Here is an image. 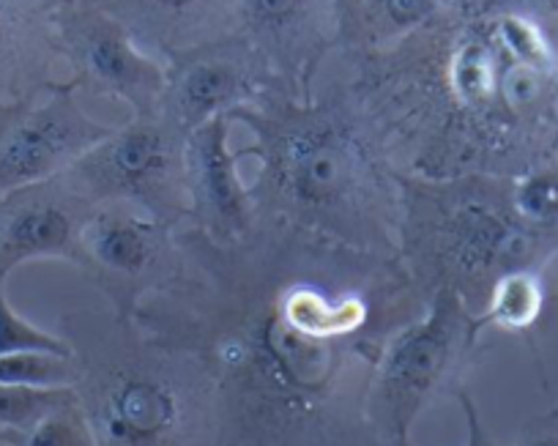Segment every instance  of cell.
Instances as JSON below:
<instances>
[{"mask_svg":"<svg viewBox=\"0 0 558 446\" xmlns=\"http://www.w3.org/2000/svg\"><path fill=\"white\" fill-rule=\"evenodd\" d=\"M72 395V389H25V386L0 384V433L28 430Z\"/></svg>","mask_w":558,"mask_h":446,"instance_id":"603a6c76","label":"cell"},{"mask_svg":"<svg viewBox=\"0 0 558 446\" xmlns=\"http://www.w3.org/2000/svg\"><path fill=\"white\" fill-rule=\"evenodd\" d=\"M514 446H558V411H550L525 424Z\"/></svg>","mask_w":558,"mask_h":446,"instance_id":"d4e9b609","label":"cell"},{"mask_svg":"<svg viewBox=\"0 0 558 446\" xmlns=\"http://www.w3.org/2000/svg\"><path fill=\"white\" fill-rule=\"evenodd\" d=\"M77 370L72 357L25 351L0 357V384L25 389H72Z\"/></svg>","mask_w":558,"mask_h":446,"instance_id":"ffe728a7","label":"cell"},{"mask_svg":"<svg viewBox=\"0 0 558 446\" xmlns=\"http://www.w3.org/2000/svg\"><path fill=\"white\" fill-rule=\"evenodd\" d=\"M230 116H219L186 137V228L217 241L241 239L257 225L250 184L239 173V154L230 148Z\"/></svg>","mask_w":558,"mask_h":446,"instance_id":"5bb4252c","label":"cell"},{"mask_svg":"<svg viewBox=\"0 0 558 446\" xmlns=\"http://www.w3.org/2000/svg\"><path fill=\"white\" fill-rule=\"evenodd\" d=\"M547 290L539 272H514L493 285L487 302L476 313L482 332L496 329L507 335H529L545 315Z\"/></svg>","mask_w":558,"mask_h":446,"instance_id":"ac0fdd59","label":"cell"},{"mask_svg":"<svg viewBox=\"0 0 558 446\" xmlns=\"http://www.w3.org/2000/svg\"><path fill=\"white\" fill-rule=\"evenodd\" d=\"M7 446H96L94 433L85 422L83 411L77 406V397H69L63 406L52 408L47 417L31 424L20 433H3Z\"/></svg>","mask_w":558,"mask_h":446,"instance_id":"44dd1931","label":"cell"},{"mask_svg":"<svg viewBox=\"0 0 558 446\" xmlns=\"http://www.w3.org/2000/svg\"><path fill=\"white\" fill-rule=\"evenodd\" d=\"M286 88L244 34L192 47L165 61V91L157 116L192 134L203 123L257 105L268 91Z\"/></svg>","mask_w":558,"mask_h":446,"instance_id":"8fae6325","label":"cell"},{"mask_svg":"<svg viewBox=\"0 0 558 446\" xmlns=\"http://www.w3.org/2000/svg\"><path fill=\"white\" fill-rule=\"evenodd\" d=\"M454 400H458V406L463 408V417H465V444L463 446H501L496 438H493L490 430L485 427V422H482V413H480V408H476V400L471 397L469 386H465V389H460ZM391 446H413V441L402 438Z\"/></svg>","mask_w":558,"mask_h":446,"instance_id":"cb8c5ba5","label":"cell"},{"mask_svg":"<svg viewBox=\"0 0 558 446\" xmlns=\"http://www.w3.org/2000/svg\"><path fill=\"white\" fill-rule=\"evenodd\" d=\"M400 201L397 257L425 302L454 290L480 313L498 279L542 272L558 252L556 233L520 217L507 176L422 179L400 170Z\"/></svg>","mask_w":558,"mask_h":446,"instance_id":"5b68a950","label":"cell"},{"mask_svg":"<svg viewBox=\"0 0 558 446\" xmlns=\"http://www.w3.org/2000/svg\"><path fill=\"white\" fill-rule=\"evenodd\" d=\"M58 335L96 446H225L217 386L195 357L107 308L66 310Z\"/></svg>","mask_w":558,"mask_h":446,"instance_id":"277c9868","label":"cell"},{"mask_svg":"<svg viewBox=\"0 0 558 446\" xmlns=\"http://www.w3.org/2000/svg\"><path fill=\"white\" fill-rule=\"evenodd\" d=\"M342 80L402 173L514 176L558 159V20L520 0H441Z\"/></svg>","mask_w":558,"mask_h":446,"instance_id":"7a4b0ae2","label":"cell"},{"mask_svg":"<svg viewBox=\"0 0 558 446\" xmlns=\"http://www.w3.org/2000/svg\"><path fill=\"white\" fill-rule=\"evenodd\" d=\"M337 58L386 50L433 20L441 0H331Z\"/></svg>","mask_w":558,"mask_h":446,"instance_id":"e0dca14e","label":"cell"},{"mask_svg":"<svg viewBox=\"0 0 558 446\" xmlns=\"http://www.w3.org/2000/svg\"><path fill=\"white\" fill-rule=\"evenodd\" d=\"M520 3H523V7H529L531 12L558 20V0H520Z\"/></svg>","mask_w":558,"mask_h":446,"instance_id":"484cf974","label":"cell"},{"mask_svg":"<svg viewBox=\"0 0 558 446\" xmlns=\"http://www.w3.org/2000/svg\"><path fill=\"white\" fill-rule=\"evenodd\" d=\"M512 201L531 228L558 236V159L514 176Z\"/></svg>","mask_w":558,"mask_h":446,"instance_id":"d6986e66","label":"cell"},{"mask_svg":"<svg viewBox=\"0 0 558 446\" xmlns=\"http://www.w3.org/2000/svg\"><path fill=\"white\" fill-rule=\"evenodd\" d=\"M230 121L252 137L235 154L257 168L250 181L257 219L397 255L400 168L342 74L310 99L268 91Z\"/></svg>","mask_w":558,"mask_h":446,"instance_id":"3957f363","label":"cell"},{"mask_svg":"<svg viewBox=\"0 0 558 446\" xmlns=\"http://www.w3.org/2000/svg\"><path fill=\"white\" fill-rule=\"evenodd\" d=\"M58 353V357H72V348L58 332H47L41 326L31 324L28 318L12 308L7 296V279H0V357L3 353Z\"/></svg>","mask_w":558,"mask_h":446,"instance_id":"7402d4cb","label":"cell"},{"mask_svg":"<svg viewBox=\"0 0 558 446\" xmlns=\"http://www.w3.org/2000/svg\"><path fill=\"white\" fill-rule=\"evenodd\" d=\"M58 61L72 69L80 94L123 101L132 116H154L165 91V63L140 50L118 20L88 0H61L52 14Z\"/></svg>","mask_w":558,"mask_h":446,"instance_id":"30bf717a","label":"cell"},{"mask_svg":"<svg viewBox=\"0 0 558 446\" xmlns=\"http://www.w3.org/2000/svg\"><path fill=\"white\" fill-rule=\"evenodd\" d=\"M553 411H558V408H553Z\"/></svg>","mask_w":558,"mask_h":446,"instance_id":"83f0119b","label":"cell"},{"mask_svg":"<svg viewBox=\"0 0 558 446\" xmlns=\"http://www.w3.org/2000/svg\"><path fill=\"white\" fill-rule=\"evenodd\" d=\"M175 239L173 277L134 321L206 367L225 446H384L369 386L427 304L400 257L266 219L233 241Z\"/></svg>","mask_w":558,"mask_h":446,"instance_id":"6da1fadb","label":"cell"},{"mask_svg":"<svg viewBox=\"0 0 558 446\" xmlns=\"http://www.w3.org/2000/svg\"><path fill=\"white\" fill-rule=\"evenodd\" d=\"M482 335L476 313L454 290H436L425 313L386 342L367 397V413L384 446L411 438L416 419L465 389L480 364Z\"/></svg>","mask_w":558,"mask_h":446,"instance_id":"8992f818","label":"cell"},{"mask_svg":"<svg viewBox=\"0 0 558 446\" xmlns=\"http://www.w3.org/2000/svg\"><path fill=\"white\" fill-rule=\"evenodd\" d=\"M239 34L296 99L315 94L324 63L337 56L331 0H239Z\"/></svg>","mask_w":558,"mask_h":446,"instance_id":"7c38bea8","label":"cell"},{"mask_svg":"<svg viewBox=\"0 0 558 446\" xmlns=\"http://www.w3.org/2000/svg\"><path fill=\"white\" fill-rule=\"evenodd\" d=\"M0 446H7V444H3V433H0Z\"/></svg>","mask_w":558,"mask_h":446,"instance_id":"4316f807","label":"cell"},{"mask_svg":"<svg viewBox=\"0 0 558 446\" xmlns=\"http://www.w3.org/2000/svg\"><path fill=\"white\" fill-rule=\"evenodd\" d=\"M94 212L63 173L0 197V279L31 261L74 266L80 233Z\"/></svg>","mask_w":558,"mask_h":446,"instance_id":"4fadbf2b","label":"cell"},{"mask_svg":"<svg viewBox=\"0 0 558 446\" xmlns=\"http://www.w3.org/2000/svg\"><path fill=\"white\" fill-rule=\"evenodd\" d=\"M58 3L61 0H0V110L56 80L52 14Z\"/></svg>","mask_w":558,"mask_h":446,"instance_id":"2e32d148","label":"cell"},{"mask_svg":"<svg viewBox=\"0 0 558 446\" xmlns=\"http://www.w3.org/2000/svg\"><path fill=\"white\" fill-rule=\"evenodd\" d=\"M186 137L162 116H132L123 126H112L66 179L96 208L123 203L168 228H186Z\"/></svg>","mask_w":558,"mask_h":446,"instance_id":"52a82bcc","label":"cell"},{"mask_svg":"<svg viewBox=\"0 0 558 446\" xmlns=\"http://www.w3.org/2000/svg\"><path fill=\"white\" fill-rule=\"evenodd\" d=\"M175 233L132 206L107 203L85 222L74 266L99 290L112 315L134 318L140 304L173 277L179 263Z\"/></svg>","mask_w":558,"mask_h":446,"instance_id":"ba28073f","label":"cell"},{"mask_svg":"<svg viewBox=\"0 0 558 446\" xmlns=\"http://www.w3.org/2000/svg\"><path fill=\"white\" fill-rule=\"evenodd\" d=\"M157 61L239 34V0H88Z\"/></svg>","mask_w":558,"mask_h":446,"instance_id":"9a60e30c","label":"cell"},{"mask_svg":"<svg viewBox=\"0 0 558 446\" xmlns=\"http://www.w3.org/2000/svg\"><path fill=\"white\" fill-rule=\"evenodd\" d=\"M112 132L90 116L72 80H52L0 110V197L66 173Z\"/></svg>","mask_w":558,"mask_h":446,"instance_id":"9c48e42d","label":"cell"}]
</instances>
